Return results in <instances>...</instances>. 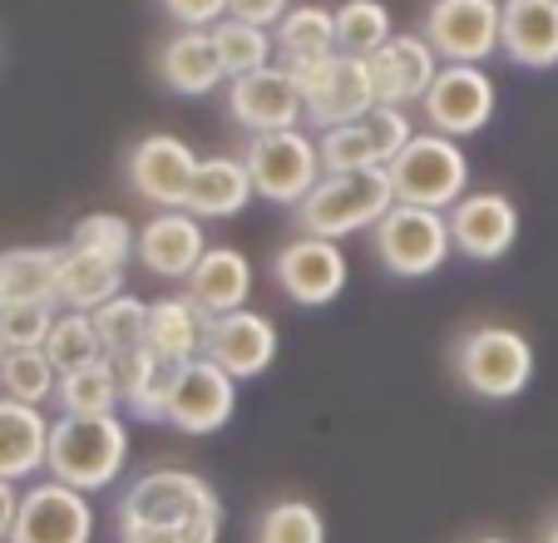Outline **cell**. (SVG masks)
<instances>
[{
	"mask_svg": "<svg viewBox=\"0 0 558 543\" xmlns=\"http://www.w3.org/2000/svg\"><path fill=\"white\" fill-rule=\"evenodd\" d=\"M119 543H218L222 499L203 474L163 464L119 494Z\"/></svg>",
	"mask_w": 558,
	"mask_h": 543,
	"instance_id": "obj_1",
	"label": "cell"
},
{
	"mask_svg": "<svg viewBox=\"0 0 558 543\" xmlns=\"http://www.w3.org/2000/svg\"><path fill=\"white\" fill-rule=\"evenodd\" d=\"M129 464V430L119 415H60L50 425L45 474L80 494L114 490Z\"/></svg>",
	"mask_w": 558,
	"mask_h": 543,
	"instance_id": "obj_2",
	"label": "cell"
},
{
	"mask_svg": "<svg viewBox=\"0 0 558 543\" xmlns=\"http://www.w3.org/2000/svg\"><path fill=\"white\" fill-rule=\"evenodd\" d=\"M450 371L474 400L505 406V400L524 396L529 381H534V341L499 322L470 326L450 346Z\"/></svg>",
	"mask_w": 558,
	"mask_h": 543,
	"instance_id": "obj_3",
	"label": "cell"
},
{
	"mask_svg": "<svg viewBox=\"0 0 558 543\" xmlns=\"http://www.w3.org/2000/svg\"><path fill=\"white\" fill-rule=\"evenodd\" d=\"M396 208V189H390L386 168H361V173H327L306 193L302 208H292L296 232L306 238H351V232H371L386 213Z\"/></svg>",
	"mask_w": 558,
	"mask_h": 543,
	"instance_id": "obj_4",
	"label": "cell"
},
{
	"mask_svg": "<svg viewBox=\"0 0 558 543\" xmlns=\"http://www.w3.org/2000/svg\"><path fill=\"white\" fill-rule=\"evenodd\" d=\"M386 173L396 203H411V208L450 213L470 193V154L460 148V138L445 134H415Z\"/></svg>",
	"mask_w": 558,
	"mask_h": 543,
	"instance_id": "obj_5",
	"label": "cell"
},
{
	"mask_svg": "<svg viewBox=\"0 0 558 543\" xmlns=\"http://www.w3.org/2000/svg\"><path fill=\"white\" fill-rule=\"evenodd\" d=\"M371 252H376V262L390 277L421 282V277H435V272L445 267V257L454 252L450 222H445V213L396 203V208L371 228Z\"/></svg>",
	"mask_w": 558,
	"mask_h": 543,
	"instance_id": "obj_6",
	"label": "cell"
},
{
	"mask_svg": "<svg viewBox=\"0 0 558 543\" xmlns=\"http://www.w3.org/2000/svg\"><path fill=\"white\" fill-rule=\"evenodd\" d=\"M243 164L253 173V193L277 208H302L306 193L322 183V154L316 138L302 129H282V134H253L243 148Z\"/></svg>",
	"mask_w": 558,
	"mask_h": 543,
	"instance_id": "obj_7",
	"label": "cell"
},
{
	"mask_svg": "<svg viewBox=\"0 0 558 543\" xmlns=\"http://www.w3.org/2000/svg\"><path fill=\"white\" fill-rule=\"evenodd\" d=\"M306 99V124L316 134H327L337 124H351L366 109H376V84H371V64L356 55H322V60L292 70Z\"/></svg>",
	"mask_w": 558,
	"mask_h": 543,
	"instance_id": "obj_8",
	"label": "cell"
},
{
	"mask_svg": "<svg viewBox=\"0 0 558 543\" xmlns=\"http://www.w3.org/2000/svg\"><path fill=\"white\" fill-rule=\"evenodd\" d=\"M411 138L415 124L405 109L376 105L351 124L316 134V154H322V173H361V168H390Z\"/></svg>",
	"mask_w": 558,
	"mask_h": 543,
	"instance_id": "obj_9",
	"label": "cell"
},
{
	"mask_svg": "<svg viewBox=\"0 0 558 543\" xmlns=\"http://www.w3.org/2000/svg\"><path fill=\"white\" fill-rule=\"evenodd\" d=\"M495 109H499V89L485 74V64H440L435 84L421 99V114L430 124V134H445V138L485 134Z\"/></svg>",
	"mask_w": 558,
	"mask_h": 543,
	"instance_id": "obj_10",
	"label": "cell"
},
{
	"mask_svg": "<svg viewBox=\"0 0 558 543\" xmlns=\"http://www.w3.org/2000/svg\"><path fill=\"white\" fill-rule=\"evenodd\" d=\"M499 25L505 0H430L421 35L440 64H485L489 55H499Z\"/></svg>",
	"mask_w": 558,
	"mask_h": 543,
	"instance_id": "obj_11",
	"label": "cell"
},
{
	"mask_svg": "<svg viewBox=\"0 0 558 543\" xmlns=\"http://www.w3.org/2000/svg\"><path fill=\"white\" fill-rule=\"evenodd\" d=\"M347 277H351V262L341 252V242L331 238L296 232L272 257V282L292 306H331L347 292Z\"/></svg>",
	"mask_w": 558,
	"mask_h": 543,
	"instance_id": "obj_12",
	"label": "cell"
},
{
	"mask_svg": "<svg viewBox=\"0 0 558 543\" xmlns=\"http://www.w3.org/2000/svg\"><path fill=\"white\" fill-rule=\"evenodd\" d=\"M124 173H129L134 198H144L158 213H179V208H189L193 178H198V154L173 134H148L129 148Z\"/></svg>",
	"mask_w": 558,
	"mask_h": 543,
	"instance_id": "obj_13",
	"label": "cell"
},
{
	"mask_svg": "<svg viewBox=\"0 0 558 543\" xmlns=\"http://www.w3.org/2000/svg\"><path fill=\"white\" fill-rule=\"evenodd\" d=\"M11 543H95V504L60 480H40L21 494Z\"/></svg>",
	"mask_w": 558,
	"mask_h": 543,
	"instance_id": "obj_14",
	"label": "cell"
},
{
	"mask_svg": "<svg viewBox=\"0 0 558 543\" xmlns=\"http://www.w3.org/2000/svg\"><path fill=\"white\" fill-rule=\"evenodd\" d=\"M228 114L238 129H247V138L302 129V119H306L302 84H296V74L287 64H267V70L228 84Z\"/></svg>",
	"mask_w": 558,
	"mask_h": 543,
	"instance_id": "obj_15",
	"label": "cell"
},
{
	"mask_svg": "<svg viewBox=\"0 0 558 543\" xmlns=\"http://www.w3.org/2000/svg\"><path fill=\"white\" fill-rule=\"evenodd\" d=\"M238 410V381L222 366H213L208 355L179 366L173 376V396H169V425L179 435H218Z\"/></svg>",
	"mask_w": 558,
	"mask_h": 543,
	"instance_id": "obj_16",
	"label": "cell"
},
{
	"mask_svg": "<svg viewBox=\"0 0 558 543\" xmlns=\"http://www.w3.org/2000/svg\"><path fill=\"white\" fill-rule=\"evenodd\" d=\"M450 242L454 252H464L470 262H499L514 252L519 242V208L514 198H505L499 189H480V193H464L450 213Z\"/></svg>",
	"mask_w": 558,
	"mask_h": 543,
	"instance_id": "obj_17",
	"label": "cell"
},
{
	"mask_svg": "<svg viewBox=\"0 0 558 543\" xmlns=\"http://www.w3.org/2000/svg\"><path fill=\"white\" fill-rule=\"evenodd\" d=\"M371 84H376V105L411 109L425 99V89L440 74V55L430 50L421 31H396L376 55H371Z\"/></svg>",
	"mask_w": 558,
	"mask_h": 543,
	"instance_id": "obj_18",
	"label": "cell"
},
{
	"mask_svg": "<svg viewBox=\"0 0 558 543\" xmlns=\"http://www.w3.org/2000/svg\"><path fill=\"white\" fill-rule=\"evenodd\" d=\"M203 355L213 366H222L232 381H253L263 376L267 366L277 361V326L272 316L253 312H228V316H213L208 331H203Z\"/></svg>",
	"mask_w": 558,
	"mask_h": 543,
	"instance_id": "obj_19",
	"label": "cell"
},
{
	"mask_svg": "<svg viewBox=\"0 0 558 543\" xmlns=\"http://www.w3.org/2000/svg\"><path fill=\"white\" fill-rule=\"evenodd\" d=\"M208 252V238H203V222L193 213H154V218L138 228V248L134 257L144 262L148 277H163V282H189L193 267Z\"/></svg>",
	"mask_w": 558,
	"mask_h": 543,
	"instance_id": "obj_20",
	"label": "cell"
},
{
	"mask_svg": "<svg viewBox=\"0 0 558 543\" xmlns=\"http://www.w3.org/2000/svg\"><path fill=\"white\" fill-rule=\"evenodd\" d=\"M253 282L257 272L247 262V252L238 248H208L203 262L193 267V277L183 282V297L198 306L203 316H228V312H243L247 297H253Z\"/></svg>",
	"mask_w": 558,
	"mask_h": 543,
	"instance_id": "obj_21",
	"label": "cell"
},
{
	"mask_svg": "<svg viewBox=\"0 0 558 543\" xmlns=\"http://www.w3.org/2000/svg\"><path fill=\"white\" fill-rule=\"evenodd\" d=\"M499 55L519 70H554L558 64V0H505Z\"/></svg>",
	"mask_w": 558,
	"mask_h": 543,
	"instance_id": "obj_22",
	"label": "cell"
},
{
	"mask_svg": "<svg viewBox=\"0 0 558 543\" xmlns=\"http://www.w3.org/2000/svg\"><path fill=\"white\" fill-rule=\"evenodd\" d=\"M50 425L40 406H21V400L0 396V480L25 484L45 470L50 460Z\"/></svg>",
	"mask_w": 558,
	"mask_h": 543,
	"instance_id": "obj_23",
	"label": "cell"
},
{
	"mask_svg": "<svg viewBox=\"0 0 558 543\" xmlns=\"http://www.w3.org/2000/svg\"><path fill=\"white\" fill-rule=\"evenodd\" d=\"M158 80H163V89H173V95H183V99H203V95H213L218 84H228L218 45H213V31L169 35L163 50H158Z\"/></svg>",
	"mask_w": 558,
	"mask_h": 543,
	"instance_id": "obj_24",
	"label": "cell"
},
{
	"mask_svg": "<svg viewBox=\"0 0 558 543\" xmlns=\"http://www.w3.org/2000/svg\"><path fill=\"white\" fill-rule=\"evenodd\" d=\"M124 292V267L85 248H60V277H54V306L60 312H99Z\"/></svg>",
	"mask_w": 558,
	"mask_h": 543,
	"instance_id": "obj_25",
	"label": "cell"
},
{
	"mask_svg": "<svg viewBox=\"0 0 558 543\" xmlns=\"http://www.w3.org/2000/svg\"><path fill=\"white\" fill-rule=\"evenodd\" d=\"M253 173H247L243 154H213L198 158V178H193V193H189V208L193 218H238V213L253 203Z\"/></svg>",
	"mask_w": 558,
	"mask_h": 543,
	"instance_id": "obj_26",
	"label": "cell"
},
{
	"mask_svg": "<svg viewBox=\"0 0 558 543\" xmlns=\"http://www.w3.org/2000/svg\"><path fill=\"white\" fill-rule=\"evenodd\" d=\"M114 376H119V400L134 420H169V396L179 366H163L148 346L114 355Z\"/></svg>",
	"mask_w": 558,
	"mask_h": 543,
	"instance_id": "obj_27",
	"label": "cell"
},
{
	"mask_svg": "<svg viewBox=\"0 0 558 543\" xmlns=\"http://www.w3.org/2000/svg\"><path fill=\"white\" fill-rule=\"evenodd\" d=\"M203 331H208V316H203L189 297L148 302V351H154L163 366H189V361H198Z\"/></svg>",
	"mask_w": 558,
	"mask_h": 543,
	"instance_id": "obj_28",
	"label": "cell"
},
{
	"mask_svg": "<svg viewBox=\"0 0 558 543\" xmlns=\"http://www.w3.org/2000/svg\"><path fill=\"white\" fill-rule=\"evenodd\" d=\"M54 277H60V248L0 252V312L5 306L54 302Z\"/></svg>",
	"mask_w": 558,
	"mask_h": 543,
	"instance_id": "obj_29",
	"label": "cell"
},
{
	"mask_svg": "<svg viewBox=\"0 0 558 543\" xmlns=\"http://www.w3.org/2000/svg\"><path fill=\"white\" fill-rule=\"evenodd\" d=\"M272 40H277V64H287V70H302V64L322 60V55H337V11L292 5Z\"/></svg>",
	"mask_w": 558,
	"mask_h": 543,
	"instance_id": "obj_30",
	"label": "cell"
},
{
	"mask_svg": "<svg viewBox=\"0 0 558 543\" xmlns=\"http://www.w3.org/2000/svg\"><path fill=\"white\" fill-rule=\"evenodd\" d=\"M54 406L60 415H114L124 400H119V376H114V361H95V366H80V371H64L60 386H54Z\"/></svg>",
	"mask_w": 558,
	"mask_h": 543,
	"instance_id": "obj_31",
	"label": "cell"
},
{
	"mask_svg": "<svg viewBox=\"0 0 558 543\" xmlns=\"http://www.w3.org/2000/svg\"><path fill=\"white\" fill-rule=\"evenodd\" d=\"M213 45H218V60H222V74L232 80H247V74L267 70L277 55V40L272 31H257V25H243V21H218L213 25Z\"/></svg>",
	"mask_w": 558,
	"mask_h": 543,
	"instance_id": "obj_32",
	"label": "cell"
},
{
	"mask_svg": "<svg viewBox=\"0 0 558 543\" xmlns=\"http://www.w3.org/2000/svg\"><path fill=\"white\" fill-rule=\"evenodd\" d=\"M390 35H396V21H390L386 0H341L337 5V50L341 55L371 60Z\"/></svg>",
	"mask_w": 558,
	"mask_h": 543,
	"instance_id": "obj_33",
	"label": "cell"
},
{
	"mask_svg": "<svg viewBox=\"0 0 558 543\" xmlns=\"http://www.w3.org/2000/svg\"><path fill=\"white\" fill-rule=\"evenodd\" d=\"M253 543H327V519L306 499H277L253 519Z\"/></svg>",
	"mask_w": 558,
	"mask_h": 543,
	"instance_id": "obj_34",
	"label": "cell"
},
{
	"mask_svg": "<svg viewBox=\"0 0 558 543\" xmlns=\"http://www.w3.org/2000/svg\"><path fill=\"white\" fill-rule=\"evenodd\" d=\"M45 355H50V366L60 371H80V366H95L105 361V341L95 331V316L89 312H60L50 326V341H45Z\"/></svg>",
	"mask_w": 558,
	"mask_h": 543,
	"instance_id": "obj_35",
	"label": "cell"
},
{
	"mask_svg": "<svg viewBox=\"0 0 558 543\" xmlns=\"http://www.w3.org/2000/svg\"><path fill=\"white\" fill-rule=\"evenodd\" d=\"M54 386H60V371L50 366L45 351H5V361H0V396L21 400V406H45V400H54Z\"/></svg>",
	"mask_w": 558,
	"mask_h": 543,
	"instance_id": "obj_36",
	"label": "cell"
},
{
	"mask_svg": "<svg viewBox=\"0 0 558 543\" xmlns=\"http://www.w3.org/2000/svg\"><path fill=\"white\" fill-rule=\"evenodd\" d=\"M95 316V331L99 341H105V355L114 361V355L124 351H138V346H148V302H138V297L119 292L114 302H105Z\"/></svg>",
	"mask_w": 558,
	"mask_h": 543,
	"instance_id": "obj_37",
	"label": "cell"
},
{
	"mask_svg": "<svg viewBox=\"0 0 558 543\" xmlns=\"http://www.w3.org/2000/svg\"><path fill=\"white\" fill-rule=\"evenodd\" d=\"M70 242H74V248H85V252H99V257H109V262H119V267H124V262L134 257V248H138V232L129 228L124 213H89V218L74 222Z\"/></svg>",
	"mask_w": 558,
	"mask_h": 543,
	"instance_id": "obj_38",
	"label": "cell"
},
{
	"mask_svg": "<svg viewBox=\"0 0 558 543\" xmlns=\"http://www.w3.org/2000/svg\"><path fill=\"white\" fill-rule=\"evenodd\" d=\"M54 302H31V306H5L0 312V336L11 351H45L50 341V326H54Z\"/></svg>",
	"mask_w": 558,
	"mask_h": 543,
	"instance_id": "obj_39",
	"label": "cell"
},
{
	"mask_svg": "<svg viewBox=\"0 0 558 543\" xmlns=\"http://www.w3.org/2000/svg\"><path fill=\"white\" fill-rule=\"evenodd\" d=\"M179 31H213L218 21H228V0H158Z\"/></svg>",
	"mask_w": 558,
	"mask_h": 543,
	"instance_id": "obj_40",
	"label": "cell"
},
{
	"mask_svg": "<svg viewBox=\"0 0 558 543\" xmlns=\"http://www.w3.org/2000/svg\"><path fill=\"white\" fill-rule=\"evenodd\" d=\"M287 11H292V0H228V15H232V21L257 25V31H277Z\"/></svg>",
	"mask_w": 558,
	"mask_h": 543,
	"instance_id": "obj_41",
	"label": "cell"
},
{
	"mask_svg": "<svg viewBox=\"0 0 558 543\" xmlns=\"http://www.w3.org/2000/svg\"><path fill=\"white\" fill-rule=\"evenodd\" d=\"M15 514H21V490L11 480H0V543H11Z\"/></svg>",
	"mask_w": 558,
	"mask_h": 543,
	"instance_id": "obj_42",
	"label": "cell"
},
{
	"mask_svg": "<svg viewBox=\"0 0 558 543\" xmlns=\"http://www.w3.org/2000/svg\"><path fill=\"white\" fill-rule=\"evenodd\" d=\"M538 543H558V514L544 523V533H538Z\"/></svg>",
	"mask_w": 558,
	"mask_h": 543,
	"instance_id": "obj_43",
	"label": "cell"
},
{
	"mask_svg": "<svg viewBox=\"0 0 558 543\" xmlns=\"http://www.w3.org/2000/svg\"><path fill=\"white\" fill-rule=\"evenodd\" d=\"M470 543H509V539H499V533H485V539H470Z\"/></svg>",
	"mask_w": 558,
	"mask_h": 543,
	"instance_id": "obj_44",
	"label": "cell"
},
{
	"mask_svg": "<svg viewBox=\"0 0 558 543\" xmlns=\"http://www.w3.org/2000/svg\"><path fill=\"white\" fill-rule=\"evenodd\" d=\"M5 351H11V346H5V336H0V361H5Z\"/></svg>",
	"mask_w": 558,
	"mask_h": 543,
	"instance_id": "obj_45",
	"label": "cell"
}]
</instances>
